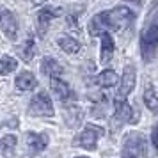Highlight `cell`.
Here are the masks:
<instances>
[{
  "instance_id": "1",
  "label": "cell",
  "mask_w": 158,
  "mask_h": 158,
  "mask_svg": "<svg viewBox=\"0 0 158 158\" xmlns=\"http://www.w3.org/2000/svg\"><path fill=\"white\" fill-rule=\"evenodd\" d=\"M133 20H135V15L126 6H117L110 11H103L94 16L89 22V34L96 37L105 32H117V30L131 25Z\"/></svg>"
},
{
  "instance_id": "2",
  "label": "cell",
  "mask_w": 158,
  "mask_h": 158,
  "mask_svg": "<svg viewBox=\"0 0 158 158\" xmlns=\"http://www.w3.org/2000/svg\"><path fill=\"white\" fill-rule=\"evenodd\" d=\"M158 46V13L155 15L153 22L144 27L140 32V52H142V59L146 62L153 60L155 53H156Z\"/></svg>"
},
{
  "instance_id": "3",
  "label": "cell",
  "mask_w": 158,
  "mask_h": 158,
  "mask_svg": "<svg viewBox=\"0 0 158 158\" xmlns=\"http://www.w3.org/2000/svg\"><path fill=\"white\" fill-rule=\"evenodd\" d=\"M103 133H105V131H103L101 126L85 124L84 130L75 137V146H77V148H84V149H87V151H93V149H96L98 139H100Z\"/></svg>"
},
{
  "instance_id": "4",
  "label": "cell",
  "mask_w": 158,
  "mask_h": 158,
  "mask_svg": "<svg viewBox=\"0 0 158 158\" xmlns=\"http://www.w3.org/2000/svg\"><path fill=\"white\" fill-rule=\"evenodd\" d=\"M148 146H146V137L139 131H130L124 135V142H123V155H131V156H140L146 155Z\"/></svg>"
},
{
  "instance_id": "5",
  "label": "cell",
  "mask_w": 158,
  "mask_h": 158,
  "mask_svg": "<svg viewBox=\"0 0 158 158\" xmlns=\"http://www.w3.org/2000/svg\"><path fill=\"white\" fill-rule=\"evenodd\" d=\"M29 114L30 115H41V117H52L53 115V103L48 94L41 91L37 93L29 105Z\"/></svg>"
},
{
  "instance_id": "6",
  "label": "cell",
  "mask_w": 158,
  "mask_h": 158,
  "mask_svg": "<svg viewBox=\"0 0 158 158\" xmlns=\"http://www.w3.org/2000/svg\"><path fill=\"white\" fill-rule=\"evenodd\" d=\"M114 117L121 123H131V124H135L139 121V114L131 110L126 98H123V96L114 98Z\"/></svg>"
},
{
  "instance_id": "7",
  "label": "cell",
  "mask_w": 158,
  "mask_h": 158,
  "mask_svg": "<svg viewBox=\"0 0 158 158\" xmlns=\"http://www.w3.org/2000/svg\"><path fill=\"white\" fill-rule=\"evenodd\" d=\"M135 68L133 64H126L124 66V71H123V78H121V84H119V91H117V96H123V98H126L131 91H133V87H135Z\"/></svg>"
},
{
  "instance_id": "8",
  "label": "cell",
  "mask_w": 158,
  "mask_h": 158,
  "mask_svg": "<svg viewBox=\"0 0 158 158\" xmlns=\"http://www.w3.org/2000/svg\"><path fill=\"white\" fill-rule=\"evenodd\" d=\"M0 30L6 34L7 39H15L18 34V22L11 11H2L0 13Z\"/></svg>"
},
{
  "instance_id": "9",
  "label": "cell",
  "mask_w": 158,
  "mask_h": 158,
  "mask_svg": "<svg viewBox=\"0 0 158 158\" xmlns=\"http://www.w3.org/2000/svg\"><path fill=\"white\" fill-rule=\"evenodd\" d=\"M60 13H62L60 7H43L39 11V15H37V29H39V34H41V36L46 34L50 22L53 18L60 16Z\"/></svg>"
},
{
  "instance_id": "10",
  "label": "cell",
  "mask_w": 158,
  "mask_h": 158,
  "mask_svg": "<svg viewBox=\"0 0 158 158\" xmlns=\"http://www.w3.org/2000/svg\"><path fill=\"white\" fill-rule=\"evenodd\" d=\"M62 114H64V121L69 128H77V126L82 124L84 112H82V108L77 107V105H73V103L64 105V112H62Z\"/></svg>"
},
{
  "instance_id": "11",
  "label": "cell",
  "mask_w": 158,
  "mask_h": 158,
  "mask_svg": "<svg viewBox=\"0 0 158 158\" xmlns=\"http://www.w3.org/2000/svg\"><path fill=\"white\" fill-rule=\"evenodd\" d=\"M25 142L30 148L32 153H39V151L46 149L48 146V135L46 133H34V131H29L25 133Z\"/></svg>"
},
{
  "instance_id": "12",
  "label": "cell",
  "mask_w": 158,
  "mask_h": 158,
  "mask_svg": "<svg viewBox=\"0 0 158 158\" xmlns=\"http://www.w3.org/2000/svg\"><path fill=\"white\" fill-rule=\"evenodd\" d=\"M101 52H100V62L103 66H107L108 62H110V59H112V55H114V39H112V34L110 32H105V34H101Z\"/></svg>"
},
{
  "instance_id": "13",
  "label": "cell",
  "mask_w": 158,
  "mask_h": 158,
  "mask_svg": "<svg viewBox=\"0 0 158 158\" xmlns=\"http://www.w3.org/2000/svg\"><path fill=\"white\" fill-rule=\"evenodd\" d=\"M50 87H52V91H53V94H55V98H59L60 101L69 100V98L73 96L69 85L66 84L64 80H60L59 77H53V78H50Z\"/></svg>"
},
{
  "instance_id": "14",
  "label": "cell",
  "mask_w": 158,
  "mask_h": 158,
  "mask_svg": "<svg viewBox=\"0 0 158 158\" xmlns=\"http://www.w3.org/2000/svg\"><path fill=\"white\" fill-rule=\"evenodd\" d=\"M15 84H16V87H18L20 91H32V89H36L37 80L30 71H22L18 77H16Z\"/></svg>"
},
{
  "instance_id": "15",
  "label": "cell",
  "mask_w": 158,
  "mask_h": 158,
  "mask_svg": "<svg viewBox=\"0 0 158 158\" xmlns=\"http://www.w3.org/2000/svg\"><path fill=\"white\" fill-rule=\"evenodd\" d=\"M41 71H43L44 75H48L50 78H53V77H60L62 68H60V64H59L53 57H44L43 60H41Z\"/></svg>"
},
{
  "instance_id": "16",
  "label": "cell",
  "mask_w": 158,
  "mask_h": 158,
  "mask_svg": "<svg viewBox=\"0 0 158 158\" xmlns=\"http://www.w3.org/2000/svg\"><path fill=\"white\" fill-rule=\"evenodd\" d=\"M96 82H98V85H100V87H105V89H108V87H114V85H117V84H119L117 75H115L114 69H105V71H101L100 75H98Z\"/></svg>"
},
{
  "instance_id": "17",
  "label": "cell",
  "mask_w": 158,
  "mask_h": 158,
  "mask_svg": "<svg viewBox=\"0 0 158 158\" xmlns=\"http://www.w3.org/2000/svg\"><path fill=\"white\" fill-rule=\"evenodd\" d=\"M57 43H59V46H60L66 53H69V55H73V53H78L80 48H82L80 41H77V39H73V37H69V36L59 37Z\"/></svg>"
},
{
  "instance_id": "18",
  "label": "cell",
  "mask_w": 158,
  "mask_h": 158,
  "mask_svg": "<svg viewBox=\"0 0 158 158\" xmlns=\"http://www.w3.org/2000/svg\"><path fill=\"white\" fill-rule=\"evenodd\" d=\"M16 52H18V55H20L25 62H30V60L34 59V53H36V44H34V39L29 37L22 46H18V48H16Z\"/></svg>"
},
{
  "instance_id": "19",
  "label": "cell",
  "mask_w": 158,
  "mask_h": 158,
  "mask_svg": "<svg viewBox=\"0 0 158 158\" xmlns=\"http://www.w3.org/2000/svg\"><path fill=\"white\" fill-rule=\"evenodd\" d=\"M16 142L18 139L15 135H6L0 140V151L6 158H13L15 156V149H16Z\"/></svg>"
},
{
  "instance_id": "20",
  "label": "cell",
  "mask_w": 158,
  "mask_h": 158,
  "mask_svg": "<svg viewBox=\"0 0 158 158\" xmlns=\"http://www.w3.org/2000/svg\"><path fill=\"white\" fill-rule=\"evenodd\" d=\"M144 103H146V107L149 108L153 114L158 115V96L151 85H148L146 91H144Z\"/></svg>"
},
{
  "instance_id": "21",
  "label": "cell",
  "mask_w": 158,
  "mask_h": 158,
  "mask_svg": "<svg viewBox=\"0 0 158 158\" xmlns=\"http://www.w3.org/2000/svg\"><path fill=\"white\" fill-rule=\"evenodd\" d=\"M18 68V60L11 55H2L0 57V75H9Z\"/></svg>"
},
{
  "instance_id": "22",
  "label": "cell",
  "mask_w": 158,
  "mask_h": 158,
  "mask_svg": "<svg viewBox=\"0 0 158 158\" xmlns=\"http://www.w3.org/2000/svg\"><path fill=\"white\" fill-rule=\"evenodd\" d=\"M151 142L155 146V149H158V123H155L153 131H151Z\"/></svg>"
},
{
  "instance_id": "23",
  "label": "cell",
  "mask_w": 158,
  "mask_h": 158,
  "mask_svg": "<svg viewBox=\"0 0 158 158\" xmlns=\"http://www.w3.org/2000/svg\"><path fill=\"white\" fill-rule=\"evenodd\" d=\"M128 2L135 4V6H142V4H144V0H128Z\"/></svg>"
},
{
  "instance_id": "24",
  "label": "cell",
  "mask_w": 158,
  "mask_h": 158,
  "mask_svg": "<svg viewBox=\"0 0 158 158\" xmlns=\"http://www.w3.org/2000/svg\"><path fill=\"white\" fill-rule=\"evenodd\" d=\"M75 158H87V156H75Z\"/></svg>"
}]
</instances>
